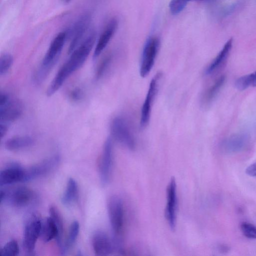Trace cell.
<instances>
[{
  "label": "cell",
  "mask_w": 256,
  "mask_h": 256,
  "mask_svg": "<svg viewBox=\"0 0 256 256\" xmlns=\"http://www.w3.org/2000/svg\"><path fill=\"white\" fill-rule=\"evenodd\" d=\"M24 168L15 162H11L0 172V186L23 182Z\"/></svg>",
  "instance_id": "13"
},
{
  "label": "cell",
  "mask_w": 256,
  "mask_h": 256,
  "mask_svg": "<svg viewBox=\"0 0 256 256\" xmlns=\"http://www.w3.org/2000/svg\"><path fill=\"white\" fill-rule=\"evenodd\" d=\"M91 20V15L86 14L76 22L72 30V40L68 48V53L72 54L79 46Z\"/></svg>",
  "instance_id": "15"
},
{
  "label": "cell",
  "mask_w": 256,
  "mask_h": 256,
  "mask_svg": "<svg viewBox=\"0 0 256 256\" xmlns=\"http://www.w3.org/2000/svg\"><path fill=\"white\" fill-rule=\"evenodd\" d=\"M226 80V76H220L209 88L204 95L203 102L205 104L212 102L220 92Z\"/></svg>",
  "instance_id": "23"
},
{
  "label": "cell",
  "mask_w": 256,
  "mask_h": 256,
  "mask_svg": "<svg viewBox=\"0 0 256 256\" xmlns=\"http://www.w3.org/2000/svg\"><path fill=\"white\" fill-rule=\"evenodd\" d=\"M107 210L114 236L120 238L124 224V208L122 199L113 195L108 200Z\"/></svg>",
  "instance_id": "4"
},
{
  "label": "cell",
  "mask_w": 256,
  "mask_h": 256,
  "mask_svg": "<svg viewBox=\"0 0 256 256\" xmlns=\"http://www.w3.org/2000/svg\"><path fill=\"white\" fill-rule=\"evenodd\" d=\"M60 160V156L54 155L27 168H24L23 182L30 181L47 174L56 168Z\"/></svg>",
  "instance_id": "9"
},
{
  "label": "cell",
  "mask_w": 256,
  "mask_h": 256,
  "mask_svg": "<svg viewBox=\"0 0 256 256\" xmlns=\"http://www.w3.org/2000/svg\"><path fill=\"white\" fill-rule=\"evenodd\" d=\"M248 138L244 134H235L224 140L220 144V149L226 154L240 152L248 145Z\"/></svg>",
  "instance_id": "16"
},
{
  "label": "cell",
  "mask_w": 256,
  "mask_h": 256,
  "mask_svg": "<svg viewBox=\"0 0 256 256\" xmlns=\"http://www.w3.org/2000/svg\"><path fill=\"white\" fill-rule=\"evenodd\" d=\"M113 160L112 143L108 138L105 141L98 164L100 180L102 186L106 185L110 180Z\"/></svg>",
  "instance_id": "10"
},
{
  "label": "cell",
  "mask_w": 256,
  "mask_h": 256,
  "mask_svg": "<svg viewBox=\"0 0 256 256\" xmlns=\"http://www.w3.org/2000/svg\"><path fill=\"white\" fill-rule=\"evenodd\" d=\"M236 88L243 90L250 86H256V72L238 78L235 82Z\"/></svg>",
  "instance_id": "25"
},
{
  "label": "cell",
  "mask_w": 256,
  "mask_h": 256,
  "mask_svg": "<svg viewBox=\"0 0 256 256\" xmlns=\"http://www.w3.org/2000/svg\"><path fill=\"white\" fill-rule=\"evenodd\" d=\"M110 130L112 136L119 143L130 150L135 148L134 136L124 118L115 117L111 122Z\"/></svg>",
  "instance_id": "5"
},
{
  "label": "cell",
  "mask_w": 256,
  "mask_h": 256,
  "mask_svg": "<svg viewBox=\"0 0 256 256\" xmlns=\"http://www.w3.org/2000/svg\"><path fill=\"white\" fill-rule=\"evenodd\" d=\"M12 56L8 53H4L0 58V75L6 74L13 63Z\"/></svg>",
  "instance_id": "27"
},
{
  "label": "cell",
  "mask_w": 256,
  "mask_h": 256,
  "mask_svg": "<svg viewBox=\"0 0 256 256\" xmlns=\"http://www.w3.org/2000/svg\"><path fill=\"white\" fill-rule=\"evenodd\" d=\"M65 3H68L72 0H62Z\"/></svg>",
  "instance_id": "35"
},
{
  "label": "cell",
  "mask_w": 256,
  "mask_h": 256,
  "mask_svg": "<svg viewBox=\"0 0 256 256\" xmlns=\"http://www.w3.org/2000/svg\"><path fill=\"white\" fill-rule=\"evenodd\" d=\"M92 245L95 254L99 256H105L115 252V246L113 238L102 230H97L93 234Z\"/></svg>",
  "instance_id": "12"
},
{
  "label": "cell",
  "mask_w": 256,
  "mask_h": 256,
  "mask_svg": "<svg viewBox=\"0 0 256 256\" xmlns=\"http://www.w3.org/2000/svg\"><path fill=\"white\" fill-rule=\"evenodd\" d=\"M23 106L18 100L11 99L0 106V122L8 125L16 120L22 115Z\"/></svg>",
  "instance_id": "14"
},
{
  "label": "cell",
  "mask_w": 256,
  "mask_h": 256,
  "mask_svg": "<svg viewBox=\"0 0 256 256\" xmlns=\"http://www.w3.org/2000/svg\"><path fill=\"white\" fill-rule=\"evenodd\" d=\"M9 125L0 122V138H2L6 134L8 129Z\"/></svg>",
  "instance_id": "33"
},
{
  "label": "cell",
  "mask_w": 256,
  "mask_h": 256,
  "mask_svg": "<svg viewBox=\"0 0 256 256\" xmlns=\"http://www.w3.org/2000/svg\"><path fill=\"white\" fill-rule=\"evenodd\" d=\"M10 97L8 94L4 92H0V106L6 104L10 99Z\"/></svg>",
  "instance_id": "34"
},
{
  "label": "cell",
  "mask_w": 256,
  "mask_h": 256,
  "mask_svg": "<svg viewBox=\"0 0 256 256\" xmlns=\"http://www.w3.org/2000/svg\"><path fill=\"white\" fill-rule=\"evenodd\" d=\"M79 230L78 222L76 220L73 222L70 226L66 239L64 242L63 249L61 252L62 254H64L67 250L72 247L78 236Z\"/></svg>",
  "instance_id": "24"
},
{
  "label": "cell",
  "mask_w": 256,
  "mask_h": 256,
  "mask_svg": "<svg viewBox=\"0 0 256 256\" xmlns=\"http://www.w3.org/2000/svg\"><path fill=\"white\" fill-rule=\"evenodd\" d=\"M118 26L116 20H111L100 36L93 54V58L96 59L104 50L114 34Z\"/></svg>",
  "instance_id": "17"
},
{
  "label": "cell",
  "mask_w": 256,
  "mask_h": 256,
  "mask_svg": "<svg viewBox=\"0 0 256 256\" xmlns=\"http://www.w3.org/2000/svg\"><path fill=\"white\" fill-rule=\"evenodd\" d=\"M112 56L110 54L106 56L100 63L96 72V79L100 78L106 71L112 62Z\"/></svg>",
  "instance_id": "28"
},
{
  "label": "cell",
  "mask_w": 256,
  "mask_h": 256,
  "mask_svg": "<svg viewBox=\"0 0 256 256\" xmlns=\"http://www.w3.org/2000/svg\"><path fill=\"white\" fill-rule=\"evenodd\" d=\"M34 142L32 138L28 136H18L7 140L4 142L5 148L10 151H16L28 148Z\"/></svg>",
  "instance_id": "19"
},
{
  "label": "cell",
  "mask_w": 256,
  "mask_h": 256,
  "mask_svg": "<svg viewBox=\"0 0 256 256\" xmlns=\"http://www.w3.org/2000/svg\"><path fill=\"white\" fill-rule=\"evenodd\" d=\"M78 198V185L74 179L70 178L68 181L66 188L64 192L61 201L66 206H69L75 202Z\"/></svg>",
  "instance_id": "21"
},
{
  "label": "cell",
  "mask_w": 256,
  "mask_h": 256,
  "mask_svg": "<svg viewBox=\"0 0 256 256\" xmlns=\"http://www.w3.org/2000/svg\"><path fill=\"white\" fill-rule=\"evenodd\" d=\"M42 218L36 214H30L26 220L22 245L28 253H32L38 238L40 236Z\"/></svg>",
  "instance_id": "6"
},
{
  "label": "cell",
  "mask_w": 256,
  "mask_h": 256,
  "mask_svg": "<svg viewBox=\"0 0 256 256\" xmlns=\"http://www.w3.org/2000/svg\"><path fill=\"white\" fill-rule=\"evenodd\" d=\"M34 196V192L30 188L16 186L0 190V202L13 207H24L32 203Z\"/></svg>",
  "instance_id": "3"
},
{
  "label": "cell",
  "mask_w": 256,
  "mask_h": 256,
  "mask_svg": "<svg viewBox=\"0 0 256 256\" xmlns=\"http://www.w3.org/2000/svg\"><path fill=\"white\" fill-rule=\"evenodd\" d=\"M50 216L54 222L58 232V236L56 239L62 252L63 246L64 222L62 216L58 208L52 205L49 208Z\"/></svg>",
  "instance_id": "22"
},
{
  "label": "cell",
  "mask_w": 256,
  "mask_h": 256,
  "mask_svg": "<svg viewBox=\"0 0 256 256\" xmlns=\"http://www.w3.org/2000/svg\"><path fill=\"white\" fill-rule=\"evenodd\" d=\"M160 44V40L156 37H150L146 40L142 50L140 66L141 77L146 76L152 68Z\"/></svg>",
  "instance_id": "7"
},
{
  "label": "cell",
  "mask_w": 256,
  "mask_h": 256,
  "mask_svg": "<svg viewBox=\"0 0 256 256\" xmlns=\"http://www.w3.org/2000/svg\"><path fill=\"white\" fill-rule=\"evenodd\" d=\"M176 183L174 178L170 179L166 188V204L165 208V217L172 230L176 226L178 196Z\"/></svg>",
  "instance_id": "11"
},
{
  "label": "cell",
  "mask_w": 256,
  "mask_h": 256,
  "mask_svg": "<svg viewBox=\"0 0 256 256\" xmlns=\"http://www.w3.org/2000/svg\"><path fill=\"white\" fill-rule=\"evenodd\" d=\"M96 32H92L84 41L71 54L68 60L62 66L46 90V95L54 94L66 80L78 70L86 62L96 40Z\"/></svg>",
  "instance_id": "1"
},
{
  "label": "cell",
  "mask_w": 256,
  "mask_h": 256,
  "mask_svg": "<svg viewBox=\"0 0 256 256\" xmlns=\"http://www.w3.org/2000/svg\"><path fill=\"white\" fill-rule=\"evenodd\" d=\"M18 254V244L15 240H11L8 242L0 250V254L2 256H16Z\"/></svg>",
  "instance_id": "26"
},
{
  "label": "cell",
  "mask_w": 256,
  "mask_h": 256,
  "mask_svg": "<svg viewBox=\"0 0 256 256\" xmlns=\"http://www.w3.org/2000/svg\"></svg>",
  "instance_id": "36"
},
{
  "label": "cell",
  "mask_w": 256,
  "mask_h": 256,
  "mask_svg": "<svg viewBox=\"0 0 256 256\" xmlns=\"http://www.w3.org/2000/svg\"><path fill=\"white\" fill-rule=\"evenodd\" d=\"M246 173L250 176H256V162L249 166L246 170Z\"/></svg>",
  "instance_id": "32"
},
{
  "label": "cell",
  "mask_w": 256,
  "mask_h": 256,
  "mask_svg": "<svg viewBox=\"0 0 256 256\" xmlns=\"http://www.w3.org/2000/svg\"><path fill=\"white\" fill-rule=\"evenodd\" d=\"M162 76V74L158 72L152 78L150 82L148 92L141 109L140 126L142 128L146 126L149 122L152 106L158 92Z\"/></svg>",
  "instance_id": "8"
},
{
  "label": "cell",
  "mask_w": 256,
  "mask_h": 256,
  "mask_svg": "<svg viewBox=\"0 0 256 256\" xmlns=\"http://www.w3.org/2000/svg\"><path fill=\"white\" fill-rule=\"evenodd\" d=\"M83 97L82 90L80 88H75L71 90L70 93V98L74 102L80 100Z\"/></svg>",
  "instance_id": "31"
},
{
  "label": "cell",
  "mask_w": 256,
  "mask_h": 256,
  "mask_svg": "<svg viewBox=\"0 0 256 256\" xmlns=\"http://www.w3.org/2000/svg\"><path fill=\"white\" fill-rule=\"evenodd\" d=\"M240 229L245 236L249 238L256 239V226L252 224L243 222Z\"/></svg>",
  "instance_id": "30"
},
{
  "label": "cell",
  "mask_w": 256,
  "mask_h": 256,
  "mask_svg": "<svg viewBox=\"0 0 256 256\" xmlns=\"http://www.w3.org/2000/svg\"><path fill=\"white\" fill-rule=\"evenodd\" d=\"M189 0H171L169 4L172 14L176 15L180 13L186 7Z\"/></svg>",
  "instance_id": "29"
},
{
  "label": "cell",
  "mask_w": 256,
  "mask_h": 256,
  "mask_svg": "<svg viewBox=\"0 0 256 256\" xmlns=\"http://www.w3.org/2000/svg\"><path fill=\"white\" fill-rule=\"evenodd\" d=\"M68 33V30L62 32L52 40L41 64L34 74L33 82L36 84H41L54 66L60 55Z\"/></svg>",
  "instance_id": "2"
},
{
  "label": "cell",
  "mask_w": 256,
  "mask_h": 256,
  "mask_svg": "<svg viewBox=\"0 0 256 256\" xmlns=\"http://www.w3.org/2000/svg\"><path fill=\"white\" fill-rule=\"evenodd\" d=\"M58 236L56 226L49 216L42 219L40 237L45 242H48L54 238L56 239Z\"/></svg>",
  "instance_id": "20"
},
{
  "label": "cell",
  "mask_w": 256,
  "mask_h": 256,
  "mask_svg": "<svg viewBox=\"0 0 256 256\" xmlns=\"http://www.w3.org/2000/svg\"><path fill=\"white\" fill-rule=\"evenodd\" d=\"M233 40L229 39L222 49L205 70V74L210 75L218 69L227 60L232 46Z\"/></svg>",
  "instance_id": "18"
}]
</instances>
